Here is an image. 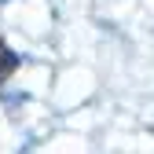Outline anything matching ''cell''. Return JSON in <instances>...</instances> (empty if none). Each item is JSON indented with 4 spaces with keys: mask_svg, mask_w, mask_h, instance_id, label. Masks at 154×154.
Segmentation results:
<instances>
[{
    "mask_svg": "<svg viewBox=\"0 0 154 154\" xmlns=\"http://www.w3.org/2000/svg\"><path fill=\"white\" fill-rule=\"evenodd\" d=\"M15 70H18V55H15V51L4 44V37H0V85H4Z\"/></svg>",
    "mask_w": 154,
    "mask_h": 154,
    "instance_id": "6da1fadb",
    "label": "cell"
}]
</instances>
